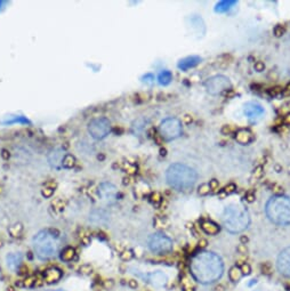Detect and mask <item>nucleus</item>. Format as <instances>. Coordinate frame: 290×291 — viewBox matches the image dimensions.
I'll return each instance as SVG.
<instances>
[{
  "label": "nucleus",
  "mask_w": 290,
  "mask_h": 291,
  "mask_svg": "<svg viewBox=\"0 0 290 291\" xmlns=\"http://www.w3.org/2000/svg\"><path fill=\"white\" fill-rule=\"evenodd\" d=\"M209 187H211V190H215L218 187V182L216 181V179H213V181L211 182V184H209Z\"/></svg>",
  "instance_id": "nucleus-37"
},
{
  "label": "nucleus",
  "mask_w": 290,
  "mask_h": 291,
  "mask_svg": "<svg viewBox=\"0 0 290 291\" xmlns=\"http://www.w3.org/2000/svg\"><path fill=\"white\" fill-rule=\"evenodd\" d=\"M181 285H182V288L184 291H194V289H196V286H194L193 281L191 280L189 277L182 278Z\"/></svg>",
  "instance_id": "nucleus-24"
},
{
  "label": "nucleus",
  "mask_w": 290,
  "mask_h": 291,
  "mask_svg": "<svg viewBox=\"0 0 290 291\" xmlns=\"http://www.w3.org/2000/svg\"><path fill=\"white\" fill-rule=\"evenodd\" d=\"M7 267L13 272H18L22 267V255L16 254V252H11V254L7 255L6 258Z\"/></svg>",
  "instance_id": "nucleus-15"
},
{
  "label": "nucleus",
  "mask_w": 290,
  "mask_h": 291,
  "mask_svg": "<svg viewBox=\"0 0 290 291\" xmlns=\"http://www.w3.org/2000/svg\"><path fill=\"white\" fill-rule=\"evenodd\" d=\"M113 285H114V282L112 281V280H110V281H105V283H104V286H105V288H112L113 287Z\"/></svg>",
  "instance_id": "nucleus-40"
},
{
  "label": "nucleus",
  "mask_w": 290,
  "mask_h": 291,
  "mask_svg": "<svg viewBox=\"0 0 290 291\" xmlns=\"http://www.w3.org/2000/svg\"><path fill=\"white\" fill-rule=\"evenodd\" d=\"M209 191H211V187H209V185H201L199 187V194L205 195V194L209 193Z\"/></svg>",
  "instance_id": "nucleus-30"
},
{
  "label": "nucleus",
  "mask_w": 290,
  "mask_h": 291,
  "mask_svg": "<svg viewBox=\"0 0 290 291\" xmlns=\"http://www.w3.org/2000/svg\"><path fill=\"white\" fill-rule=\"evenodd\" d=\"M240 270H241V272H242V274H243V275H249V274L251 273L250 266L248 265L247 263L241 264V265H240Z\"/></svg>",
  "instance_id": "nucleus-27"
},
{
  "label": "nucleus",
  "mask_w": 290,
  "mask_h": 291,
  "mask_svg": "<svg viewBox=\"0 0 290 291\" xmlns=\"http://www.w3.org/2000/svg\"><path fill=\"white\" fill-rule=\"evenodd\" d=\"M128 286L131 287L132 289H136L137 288V281H135V280H131V281H128Z\"/></svg>",
  "instance_id": "nucleus-39"
},
{
  "label": "nucleus",
  "mask_w": 290,
  "mask_h": 291,
  "mask_svg": "<svg viewBox=\"0 0 290 291\" xmlns=\"http://www.w3.org/2000/svg\"><path fill=\"white\" fill-rule=\"evenodd\" d=\"M282 89H284V88H281V87H274V88H272V89L270 90V94L273 95V96H277V95L282 94Z\"/></svg>",
  "instance_id": "nucleus-29"
},
{
  "label": "nucleus",
  "mask_w": 290,
  "mask_h": 291,
  "mask_svg": "<svg viewBox=\"0 0 290 291\" xmlns=\"http://www.w3.org/2000/svg\"><path fill=\"white\" fill-rule=\"evenodd\" d=\"M284 124L290 126V113L287 114V116L284 117Z\"/></svg>",
  "instance_id": "nucleus-41"
},
{
  "label": "nucleus",
  "mask_w": 290,
  "mask_h": 291,
  "mask_svg": "<svg viewBox=\"0 0 290 291\" xmlns=\"http://www.w3.org/2000/svg\"><path fill=\"white\" fill-rule=\"evenodd\" d=\"M111 132V124L106 118H96L88 124V133L94 140H103Z\"/></svg>",
  "instance_id": "nucleus-8"
},
{
  "label": "nucleus",
  "mask_w": 290,
  "mask_h": 291,
  "mask_svg": "<svg viewBox=\"0 0 290 291\" xmlns=\"http://www.w3.org/2000/svg\"><path fill=\"white\" fill-rule=\"evenodd\" d=\"M282 95L284 96H290V82L282 89Z\"/></svg>",
  "instance_id": "nucleus-35"
},
{
  "label": "nucleus",
  "mask_w": 290,
  "mask_h": 291,
  "mask_svg": "<svg viewBox=\"0 0 290 291\" xmlns=\"http://www.w3.org/2000/svg\"><path fill=\"white\" fill-rule=\"evenodd\" d=\"M242 275H243L242 272H241V270H240V267H238V266L232 267L230 272H228V277H230V280L233 281V282H238V281L241 280Z\"/></svg>",
  "instance_id": "nucleus-23"
},
{
  "label": "nucleus",
  "mask_w": 290,
  "mask_h": 291,
  "mask_svg": "<svg viewBox=\"0 0 290 291\" xmlns=\"http://www.w3.org/2000/svg\"><path fill=\"white\" fill-rule=\"evenodd\" d=\"M34 254L41 260H47L54 257L60 249V237L54 231L44 229L37 233L33 237Z\"/></svg>",
  "instance_id": "nucleus-3"
},
{
  "label": "nucleus",
  "mask_w": 290,
  "mask_h": 291,
  "mask_svg": "<svg viewBox=\"0 0 290 291\" xmlns=\"http://www.w3.org/2000/svg\"><path fill=\"white\" fill-rule=\"evenodd\" d=\"M262 170H263V169H262V167H258L257 169L255 170V174H257V175H256L257 177H261V176L263 175V171H262Z\"/></svg>",
  "instance_id": "nucleus-43"
},
{
  "label": "nucleus",
  "mask_w": 290,
  "mask_h": 291,
  "mask_svg": "<svg viewBox=\"0 0 290 291\" xmlns=\"http://www.w3.org/2000/svg\"><path fill=\"white\" fill-rule=\"evenodd\" d=\"M206 246H207V240H205V239L200 240V242H199V247H200V248H205Z\"/></svg>",
  "instance_id": "nucleus-44"
},
{
  "label": "nucleus",
  "mask_w": 290,
  "mask_h": 291,
  "mask_svg": "<svg viewBox=\"0 0 290 291\" xmlns=\"http://www.w3.org/2000/svg\"><path fill=\"white\" fill-rule=\"evenodd\" d=\"M74 162H75L74 156L71 154H67L63 161V168H72L74 166Z\"/></svg>",
  "instance_id": "nucleus-26"
},
{
  "label": "nucleus",
  "mask_w": 290,
  "mask_h": 291,
  "mask_svg": "<svg viewBox=\"0 0 290 291\" xmlns=\"http://www.w3.org/2000/svg\"><path fill=\"white\" fill-rule=\"evenodd\" d=\"M287 289H288V291H290V285L287 286Z\"/></svg>",
  "instance_id": "nucleus-47"
},
{
  "label": "nucleus",
  "mask_w": 290,
  "mask_h": 291,
  "mask_svg": "<svg viewBox=\"0 0 290 291\" xmlns=\"http://www.w3.org/2000/svg\"><path fill=\"white\" fill-rule=\"evenodd\" d=\"M266 216L277 225H290V198L276 195L266 204Z\"/></svg>",
  "instance_id": "nucleus-5"
},
{
  "label": "nucleus",
  "mask_w": 290,
  "mask_h": 291,
  "mask_svg": "<svg viewBox=\"0 0 290 291\" xmlns=\"http://www.w3.org/2000/svg\"><path fill=\"white\" fill-rule=\"evenodd\" d=\"M284 33H285V29L282 28L281 25H277L276 28H274V34H276L277 37H280Z\"/></svg>",
  "instance_id": "nucleus-28"
},
{
  "label": "nucleus",
  "mask_w": 290,
  "mask_h": 291,
  "mask_svg": "<svg viewBox=\"0 0 290 291\" xmlns=\"http://www.w3.org/2000/svg\"><path fill=\"white\" fill-rule=\"evenodd\" d=\"M264 69H265L264 63H262V62L255 63V70H256V71L262 72V71H264Z\"/></svg>",
  "instance_id": "nucleus-33"
},
{
  "label": "nucleus",
  "mask_w": 290,
  "mask_h": 291,
  "mask_svg": "<svg viewBox=\"0 0 290 291\" xmlns=\"http://www.w3.org/2000/svg\"><path fill=\"white\" fill-rule=\"evenodd\" d=\"M225 192H226L227 194H230V193H233L234 191L236 190V186L234 185V184H228V185L225 187Z\"/></svg>",
  "instance_id": "nucleus-31"
},
{
  "label": "nucleus",
  "mask_w": 290,
  "mask_h": 291,
  "mask_svg": "<svg viewBox=\"0 0 290 291\" xmlns=\"http://www.w3.org/2000/svg\"><path fill=\"white\" fill-rule=\"evenodd\" d=\"M68 153L63 151L62 148H56V150H53L48 154V162L52 167L56 168V169H60V168L63 167V161L64 158Z\"/></svg>",
  "instance_id": "nucleus-12"
},
{
  "label": "nucleus",
  "mask_w": 290,
  "mask_h": 291,
  "mask_svg": "<svg viewBox=\"0 0 290 291\" xmlns=\"http://www.w3.org/2000/svg\"><path fill=\"white\" fill-rule=\"evenodd\" d=\"M235 1H233V0H227V1H220L216 5V8L215 10L217 11V13H223V11H227L228 9L231 8L232 6L235 5Z\"/></svg>",
  "instance_id": "nucleus-22"
},
{
  "label": "nucleus",
  "mask_w": 290,
  "mask_h": 291,
  "mask_svg": "<svg viewBox=\"0 0 290 291\" xmlns=\"http://www.w3.org/2000/svg\"><path fill=\"white\" fill-rule=\"evenodd\" d=\"M171 80H173V74H171L170 71L160 72V74L158 76V81H159L160 85H163V86L169 85V83L171 82Z\"/></svg>",
  "instance_id": "nucleus-21"
},
{
  "label": "nucleus",
  "mask_w": 290,
  "mask_h": 291,
  "mask_svg": "<svg viewBox=\"0 0 290 291\" xmlns=\"http://www.w3.org/2000/svg\"><path fill=\"white\" fill-rule=\"evenodd\" d=\"M201 63V57L199 56H188L185 59L179 61L178 63V69H181L183 71L190 70L194 67H197L198 64Z\"/></svg>",
  "instance_id": "nucleus-16"
},
{
  "label": "nucleus",
  "mask_w": 290,
  "mask_h": 291,
  "mask_svg": "<svg viewBox=\"0 0 290 291\" xmlns=\"http://www.w3.org/2000/svg\"><path fill=\"white\" fill-rule=\"evenodd\" d=\"M145 280H146V282L151 283L152 286L156 287V288H160V287L166 286L168 278L165 273H162V272L160 271H156V272H153V273L147 274L146 277H145Z\"/></svg>",
  "instance_id": "nucleus-13"
},
{
  "label": "nucleus",
  "mask_w": 290,
  "mask_h": 291,
  "mask_svg": "<svg viewBox=\"0 0 290 291\" xmlns=\"http://www.w3.org/2000/svg\"><path fill=\"white\" fill-rule=\"evenodd\" d=\"M91 266H89V265H85V266H82L81 269H80V272H81V273H83V274H89L90 272H91Z\"/></svg>",
  "instance_id": "nucleus-34"
},
{
  "label": "nucleus",
  "mask_w": 290,
  "mask_h": 291,
  "mask_svg": "<svg viewBox=\"0 0 290 291\" xmlns=\"http://www.w3.org/2000/svg\"><path fill=\"white\" fill-rule=\"evenodd\" d=\"M238 250H239L240 254H246V252H247L246 244H240V246L238 247Z\"/></svg>",
  "instance_id": "nucleus-38"
},
{
  "label": "nucleus",
  "mask_w": 290,
  "mask_h": 291,
  "mask_svg": "<svg viewBox=\"0 0 290 291\" xmlns=\"http://www.w3.org/2000/svg\"><path fill=\"white\" fill-rule=\"evenodd\" d=\"M16 122L17 124H29V121L23 117H15L14 119H11V120H8V119H7L6 121H2V124L3 125H11V124H16Z\"/></svg>",
  "instance_id": "nucleus-25"
},
{
  "label": "nucleus",
  "mask_w": 290,
  "mask_h": 291,
  "mask_svg": "<svg viewBox=\"0 0 290 291\" xmlns=\"http://www.w3.org/2000/svg\"><path fill=\"white\" fill-rule=\"evenodd\" d=\"M102 219L108 220V215H105V213L103 212V210H95V212L91 213L90 220L93 221V223H96V224L103 223Z\"/></svg>",
  "instance_id": "nucleus-20"
},
{
  "label": "nucleus",
  "mask_w": 290,
  "mask_h": 291,
  "mask_svg": "<svg viewBox=\"0 0 290 291\" xmlns=\"http://www.w3.org/2000/svg\"><path fill=\"white\" fill-rule=\"evenodd\" d=\"M45 291V290H44ZM46 291H66V290H62V289H57V290H46Z\"/></svg>",
  "instance_id": "nucleus-46"
},
{
  "label": "nucleus",
  "mask_w": 290,
  "mask_h": 291,
  "mask_svg": "<svg viewBox=\"0 0 290 291\" xmlns=\"http://www.w3.org/2000/svg\"><path fill=\"white\" fill-rule=\"evenodd\" d=\"M224 227L231 233H240L249 226L250 218L245 206L233 204L224 209L222 215Z\"/></svg>",
  "instance_id": "nucleus-4"
},
{
  "label": "nucleus",
  "mask_w": 290,
  "mask_h": 291,
  "mask_svg": "<svg viewBox=\"0 0 290 291\" xmlns=\"http://www.w3.org/2000/svg\"><path fill=\"white\" fill-rule=\"evenodd\" d=\"M191 272L193 278L202 285H211L220 279L224 264L218 255L211 251H202L191 260Z\"/></svg>",
  "instance_id": "nucleus-1"
},
{
  "label": "nucleus",
  "mask_w": 290,
  "mask_h": 291,
  "mask_svg": "<svg viewBox=\"0 0 290 291\" xmlns=\"http://www.w3.org/2000/svg\"><path fill=\"white\" fill-rule=\"evenodd\" d=\"M198 175L193 168L183 163H174L166 171L167 183L178 191L192 189L197 182Z\"/></svg>",
  "instance_id": "nucleus-2"
},
{
  "label": "nucleus",
  "mask_w": 290,
  "mask_h": 291,
  "mask_svg": "<svg viewBox=\"0 0 290 291\" xmlns=\"http://www.w3.org/2000/svg\"><path fill=\"white\" fill-rule=\"evenodd\" d=\"M262 270H263V273H265V274H270L271 267H270L269 264H264V265H262Z\"/></svg>",
  "instance_id": "nucleus-36"
},
{
  "label": "nucleus",
  "mask_w": 290,
  "mask_h": 291,
  "mask_svg": "<svg viewBox=\"0 0 290 291\" xmlns=\"http://www.w3.org/2000/svg\"><path fill=\"white\" fill-rule=\"evenodd\" d=\"M277 267L282 275L290 279V247L281 251L278 257Z\"/></svg>",
  "instance_id": "nucleus-10"
},
{
  "label": "nucleus",
  "mask_w": 290,
  "mask_h": 291,
  "mask_svg": "<svg viewBox=\"0 0 290 291\" xmlns=\"http://www.w3.org/2000/svg\"><path fill=\"white\" fill-rule=\"evenodd\" d=\"M182 132V124L176 118H167L159 126V133L165 141L176 140Z\"/></svg>",
  "instance_id": "nucleus-7"
},
{
  "label": "nucleus",
  "mask_w": 290,
  "mask_h": 291,
  "mask_svg": "<svg viewBox=\"0 0 290 291\" xmlns=\"http://www.w3.org/2000/svg\"><path fill=\"white\" fill-rule=\"evenodd\" d=\"M121 258H123L124 260H129V259H132L133 258V254H132V251L131 250H127V251H125L123 255H121Z\"/></svg>",
  "instance_id": "nucleus-32"
},
{
  "label": "nucleus",
  "mask_w": 290,
  "mask_h": 291,
  "mask_svg": "<svg viewBox=\"0 0 290 291\" xmlns=\"http://www.w3.org/2000/svg\"><path fill=\"white\" fill-rule=\"evenodd\" d=\"M75 257H77V254H75L74 248H72V247L64 248L60 254L61 260H63V262H66V263L72 262V260L75 259Z\"/></svg>",
  "instance_id": "nucleus-19"
},
{
  "label": "nucleus",
  "mask_w": 290,
  "mask_h": 291,
  "mask_svg": "<svg viewBox=\"0 0 290 291\" xmlns=\"http://www.w3.org/2000/svg\"><path fill=\"white\" fill-rule=\"evenodd\" d=\"M235 140H236V142H238V143L246 145V144H249L250 142H253L254 136H253V134L249 132V130L240 129L235 133Z\"/></svg>",
  "instance_id": "nucleus-17"
},
{
  "label": "nucleus",
  "mask_w": 290,
  "mask_h": 291,
  "mask_svg": "<svg viewBox=\"0 0 290 291\" xmlns=\"http://www.w3.org/2000/svg\"><path fill=\"white\" fill-rule=\"evenodd\" d=\"M147 247L155 255H167L173 251V241L163 233H154L148 237Z\"/></svg>",
  "instance_id": "nucleus-6"
},
{
  "label": "nucleus",
  "mask_w": 290,
  "mask_h": 291,
  "mask_svg": "<svg viewBox=\"0 0 290 291\" xmlns=\"http://www.w3.org/2000/svg\"><path fill=\"white\" fill-rule=\"evenodd\" d=\"M254 200H255V194L248 193V194H247V201H248V202H253Z\"/></svg>",
  "instance_id": "nucleus-42"
},
{
  "label": "nucleus",
  "mask_w": 290,
  "mask_h": 291,
  "mask_svg": "<svg viewBox=\"0 0 290 291\" xmlns=\"http://www.w3.org/2000/svg\"><path fill=\"white\" fill-rule=\"evenodd\" d=\"M205 86L208 93L212 95H219L222 94L223 91L230 90L232 87L230 80L224 75L213 76V78L208 79L207 81H206Z\"/></svg>",
  "instance_id": "nucleus-9"
},
{
  "label": "nucleus",
  "mask_w": 290,
  "mask_h": 291,
  "mask_svg": "<svg viewBox=\"0 0 290 291\" xmlns=\"http://www.w3.org/2000/svg\"><path fill=\"white\" fill-rule=\"evenodd\" d=\"M247 242H248V237L245 236V235H242L241 236V244H246Z\"/></svg>",
  "instance_id": "nucleus-45"
},
{
  "label": "nucleus",
  "mask_w": 290,
  "mask_h": 291,
  "mask_svg": "<svg viewBox=\"0 0 290 291\" xmlns=\"http://www.w3.org/2000/svg\"><path fill=\"white\" fill-rule=\"evenodd\" d=\"M62 277H63L62 271H61L60 269H56V267H52V269H48L47 271H45L43 279L45 283L52 285V283L59 282L61 279H62Z\"/></svg>",
  "instance_id": "nucleus-14"
},
{
  "label": "nucleus",
  "mask_w": 290,
  "mask_h": 291,
  "mask_svg": "<svg viewBox=\"0 0 290 291\" xmlns=\"http://www.w3.org/2000/svg\"><path fill=\"white\" fill-rule=\"evenodd\" d=\"M243 113L250 121H257L264 116V108L257 103H247L243 108Z\"/></svg>",
  "instance_id": "nucleus-11"
},
{
  "label": "nucleus",
  "mask_w": 290,
  "mask_h": 291,
  "mask_svg": "<svg viewBox=\"0 0 290 291\" xmlns=\"http://www.w3.org/2000/svg\"><path fill=\"white\" fill-rule=\"evenodd\" d=\"M201 228L209 235H216L219 232V226L212 220H204L201 223Z\"/></svg>",
  "instance_id": "nucleus-18"
}]
</instances>
